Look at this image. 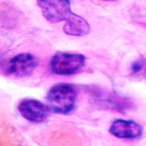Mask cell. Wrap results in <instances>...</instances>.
<instances>
[{
    "label": "cell",
    "instance_id": "obj_7",
    "mask_svg": "<svg viewBox=\"0 0 146 146\" xmlns=\"http://www.w3.org/2000/svg\"><path fill=\"white\" fill-rule=\"evenodd\" d=\"M63 31L70 36H82L90 33V26L87 20L83 17L72 13L65 20Z\"/></svg>",
    "mask_w": 146,
    "mask_h": 146
},
{
    "label": "cell",
    "instance_id": "obj_5",
    "mask_svg": "<svg viewBox=\"0 0 146 146\" xmlns=\"http://www.w3.org/2000/svg\"><path fill=\"white\" fill-rule=\"evenodd\" d=\"M18 110L23 117L34 123L44 121L49 113L48 107L34 99H26L22 100L18 105Z\"/></svg>",
    "mask_w": 146,
    "mask_h": 146
},
{
    "label": "cell",
    "instance_id": "obj_4",
    "mask_svg": "<svg viewBox=\"0 0 146 146\" xmlns=\"http://www.w3.org/2000/svg\"><path fill=\"white\" fill-rule=\"evenodd\" d=\"M37 5L48 22L65 21L73 12L70 0H37Z\"/></svg>",
    "mask_w": 146,
    "mask_h": 146
},
{
    "label": "cell",
    "instance_id": "obj_1",
    "mask_svg": "<svg viewBox=\"0 0 146 146\" xmlns=\"http://www.w3.org/2000/svg\"><path fill=\"white\" fill-rule=\"evenodd\" d=\"M77 98V91L72 85L59 83L49 90L47 100L54 112L68 114L73 110Z\"/></svg>",
    "mask_w": 146,
    "mask_h": 146
},
{
    "label": "cell",
    "instance_id": "obj_3",
    "mask_svg": "<svg viewBox=\"0 0 146 146\" xmlns=\"http://www.w3.org/2000/svg\"><path fill=\"white\" fill-rule=\"evenodd\" d=\"M38 65V60L30 53H20L8 60L3 65L6 76L24 78L31 76Z\"/></svg>",
    "mask_w": 146,
    "mask_h": 146
},
{
    "label": "cell",
    "instance_id": "obj_8",
    "mask_svg": "<svg viewBox=\"0 0 146 146\" xmlns=\"http://www.w3.org/2000/svg\"><path fill=\"white\" fill-rule=\"evenodd\" d=\"M104 96L103 95L102 92L100 94L94 96L96 99H97V101L99 104H105L106 106L110 108V109L116 110L119 111H122L124 109V106L125 103L120 100L119 97H117V96H112L109 93H105Z\"/></svg>",
    "mask_w": 146,
    "mask_h": 146
},
{
    "label": "cell",
    "instance_id": "obj_2",
    "mask_svg": "<svg viewBox=\"0 0 146 146\" xmlns=\"http://www.w3.org/2000/svg\"><path fill=\"white\" fill-rule=\"evenodd\" d=\"M86 57L79 53L58 51L51 58V71L57 75L69 76L76 73L83 67Z\"/></svg>",
    "mask_w": 146,
    "mask_h": 146
},
{
    "label": "cell",
    "instance_id": "obj_10",
    "mask_svg": "<svg viewBox=\"0 0 146 146\" xmlns=\"http://www.w3.org/2000/svg\"><path fill=\"white\" fill-rule=\"evenodd\" d=\"M102 1H106V2H114L117 0H102Z\"/></svg>",
    "mask_w": 146,
    "mask_h": 146
},
{
    "label": "cell",
    "instance_id": "obj_9",
    "mask_svg": "<svg viewBox=\"0 0 146 146\" xmlns=\"http://www.w3.org/2000/svg\"><path fill=\"white\" fill-rule=\"evenodd\" d=\"M144 65V62L143 61L141 60H138L137 62H135L133 65H132V71L134 72H139L141 69H142V68H143Z\"/></svg>",
    "mask_w": 146,
    "mask_h": 146
},
{
    "label": "cell",
    "instance_id": "obj_6",
    "mask_svg": "<svg viewBox=\"0 0 146 146\" xmlns=\"http://www.w3.org/2000/svg\"><path fill=\"white\" fill-rule=\"evenodd\" d=\"M109 131L116 138L136 139L141 136L143 129L142 127L135 121L117 119L111 124Z\"/></svg>",
    "mask_w": 146,
    "mask_h": 146
}]
</instances>
